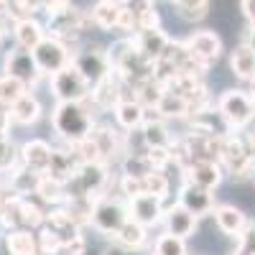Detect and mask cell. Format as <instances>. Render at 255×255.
Returning <instances> with one entry per match:
<instances>
[{
	"mask_svg": "<svg viewBox=\"0 0 255 255\" xmlns=\"http://www.w3.org/2000/svg\"><path fill=\"white\" fill-rule=\"evenodd\" d=\"M217 110L232 130H243L255 120V100L245 90H227L217 100Z\"/></svg>",
	"mask_w": 255,
	"mask_h": 255,
	"instance_id": "obj_4",
	"label": "cell"
},
{
	"mask_svg": "<svg viewBox=\"0 0 255 255\" xmlns=\"http://www.w3.org/2000/svg\"><path fill=\"white\" fill-rule=\"evenodd\" d=\"M220 166L225 168L227 174H232L235 179H250L253 168H255V158L250 153L248 138L227 133L222 138V148H220Z\"/></svg>",
	"mask_w": 255,
	"mask_h": 255,
	"instance_id": "obj_2",
	"label": "cell"
},
{
	"mask_svg": "<svg viewBox=\"0 0 255 255\" xmlns=\"http://www.w3.org/2000/svg\"><path fill=\"white\" fill-rule=\"evenodd\" d=\"M84 250H87V243H84V238H74L72 243H67L61 248V255H84Z\"/></svg>",
	"mask_w": 255,
	"mask_h": 255,
	"instance_id": "obj_45",
	"label": "cell"
},
{
	"mask_svg": "<svg viewBox=\"0 0 255 255\" xmlns=\"http://www.w3.org/2000/svg\"><path fill=\"white\" fill-rule=\"evenodd\" d=\"M153 113H158L163 120H181V118H189V102L181 95L166 90L161 102H158V108Z\"/></svg>",
	"mask_w": 255,
	"mask_h": 255,
	"instance_id": "obj_32",
	"label": "cell"
},
{
	"mask_svg": "<svg viewBox=\"0 0 255 255\" xmlns=\"http://www.w3.org/2000/svg\"><path fill=\"white\" fill-rule=\"evenodd\" d=\"M110 174L108 166L102 161L95 163H79L77 174L67 181V197H90V199H100L108 189Z\"/></svg>",
	"mask_w": 255,
	"mask_h": 255,
	"instance_id": "obj_3",
	"label": "cell"
},
{
	"mask_svg": "<svg viewBox=\"0 0 255 255\" xmlns=\"http://www.w3.org/2000/svg\"><path fill=\"white\" fill-rule=\"evenodd\" d=\"M67 8H72V0H44V10H46L49 15L64 13Z\"/></svg>",
	"mask_w": 255,
	"mask_h": 255,
	"instance_id": "obj_46",
	"label": "cell"
},
{
	"mask_svg": "<svg viewBox=\"0 0 255 255\" xmlns=\"http://www.w3.org/2000/svg\"><path fill=\"white\" fill-rule=\"evenodd\" d=\"M92 23L102 31H115L120 26V15H123V5L120 0H97L90 8Z\"/></svg>",
	"mask_w": 255,
	"mask_h": 255,
	"instance_id": "obj_27",
	"label": "cell"
},
{
	"mask_svg": "<svg viewBox=\"0 0 255 255\" xmlns=\"http://www.w3.org/2000/svg\"><path fill=\"white\" fill-rule=\"evenodd\" d=\"M153 255H186V245H184V238H176L171 232L161 235L153 245Z\"/></svg>",
	"mask_w": 255,
	"mask_h": 255,
	"instance_id": "obj_38",
	"label": "cell"
},
{
	"mask_svg": "<svg viewBox=\"0 0 255 255\" xmlns=\"http://www.w3.org/2000/svg\"><path fill=\"white\" fill-rule=\"evenodd\" d=\"M250 84H253V87H250V95H253V100H255V79H253Z\"/></svg>",
	"mask_w": 255,
	"mask_h": 255,
	"instance_id": "obj_52",
	"label": "cell"
},
{
	"mask_svg": "<svg viewBox=\"0 0 255 255\" xmlns=\"http://www.w3.org/2000/svg\"><path fill=\"white\" fill-rule=\"evenodd\" d=\"M10 120L18 123V125H33L38 118H41V102L36 95H31V90L23 95V97H18L13 105H10Z\"/></svg>",
	"mask_w": 255,
	"mask_h": 255,
	"instance_id": "obj_29",
	"label": "cell"
},
{
	"mask_svg": "<svg viewBox=\"0 0 255 255\" xmlns=\"http://www.w3.org/2000/svg\"><path fill=\"white\" fill-rule=\"evenodd\" d=\"M120 5H123V15H120V26H118V31H123L125 36L138 33L140 18H143L148 10H153V8H156L153 0H120Z\"/></svg>",
	"mask_w": 255,
	"mask_h": 255,
	"instance_id": "obj_22",
	"label": "cell"
},
{
	"mask_svg": "<svg viewBox=\"0 0 255 255\" xmlns=\"http://www.w3.org/2000/svg\"><path fill=\"white\" fill-rule=\"evenodd\" d=\"M33 56H36V64L38 69L44 72L46 77H51L54 72L64 69L67 64H72V54H69V46L64 44V41L54 38L46 33V38L41 41V44L33 49Z\"/></svg>",
	"mask_w": 255,
	"mask_h": 255,
	"instance_id": "obj_8",
	"label": "cell"
},
{
	"mask_svg": "<svg viewBox=\"0 0 255 255\" xmlns=\"http://www.w3.org/2000/svg\"><path fill=\"white\" fill-rule=\"evenodd\" d=\"M128 92H130V87H128V84L123 82V77L113 69L110 74H105L97 84H92L90 100H92L95 108H100V110H113Z\"/></svg>",
	"mask_w": 255,
	"mask_h": 255,
	"instance_id": "obj_9",
	"label": "cell"
},
{
	"mask_svg": "<svg viewBox=\"0 0 255 255\" xmlns=\"http://www.w3.org/2000/svg\"><path fill=\"white\" fill-rule=\"evenodd\" d=\"M28 90H31V87H28V84H23L20 79L3 74V77H0V105L10 108V105H13L18 97H23Z\"/></svg>",
	"mask_w": 255,
	"mask_h": 255,
	"instance_id": "obj_35",
	"label": "cell"
},
{
	"mask_svg": "<svg viewBox=\"0 0 255 255\" xmlns=\"http://www.w3.org/2000/svg\"><path fill=\"white\" fill-rule=\"evenodd\" d=\"M197 215H191V212L186 207H181L179 202L174 207H168L166 209V215H163V222H166V232H171V235L176 238H189V235H194V230H197Z\"/></svg>",
	"mask_w": 255,
	"mask_h": 255,
	"instance_id": "obj_19",
	"label": "cell"
},
{
	"mask_svg": "<svg viewBox=\"0 0 255 255\" xmlns=\"http://www.w3.org/2000/svg\"><path fill=\"white\" fill-rule=\"evenodd\" d=\"M163 92H166V87H163V84H161L156 77L145 79V82L138 84V87H133L135 100L143 105L145 110H156V108H158V102H161V97H163Z\"/></svg>",
	"mask_w": 255,
	"mask_h": 255,
	"instance_id": "obj_34",
	"label": "cell"
},
{
	"mask_svg": "<svg viewBox=\"0 0 255 255\" xmlns=\"http://www.w3.org/2000/svg\"><path fill=\"white\" fill-rule=\"evenodd\" d=\"M10 18V0H0V20Z\"/></svg>",
	"mask_w": 255,
	"mask_h": 255,
	"instance_id": "obj_50",
	"label": "cell"
},
{
	"mask_svg": "<svg viewBox=\"0 0 255 255\" xmlns=\"http://www.w3.org/2000/svg\"><path fill=\"white\" fill-rule=\"evenodd\" d=\"M113 113H115L118 125L123 128V130H128V133L138 130V128L143 125V120H145V115H148V110L135 100V95H125L113 108Z\"/></svg>",
	"mask_w": 255,
	"mask_h": 255,
	"instance_id": "obj_17",
	"label": "cell"
},
{
	"mask_svg": "<svg viewBox=\"0 0 255 255\" xmlns=\"http://www.w3.org/2000/svg\"><path fill=\"white\" fill-rule=\"evenodd\" d=\"M92 138L100 148V156H102V163H108L113 158H118L120 153H125V143L123 138L118 135V130H113L110 125H95L92 128Z\"/></svg>",
	"mask_w": 255,
	"mask_h": 255,
	"instance_id": "obj_25",
	"label": "cell"
},
{
	"mask_svg": "<svg viewBox=\"0 0 255 255\" xmlns=\"http://www.w3.org/2000/svg\"><path fill=\"white\" fill-rule=\"evenodd\" d=\"M10 110L5 108V105H0V133H8V128H10Z\"/></svg>",
	"mask_w": 255,
	"mask_h": 255,
	"instance_id": "obj_48",
	"label": "cell"
},
{
	"mask_svg": "<svg viewBox=\"0 0 255 255\" xmlns=\"http://www.w3.org/2000/svg\"><path fill=\"white\" fill-rule=\"evenodd\" d=\"M179 204L186 207L191 215L204 217V215H212V209H215V197H212L209 189L186 181L181 186V191H179Z\"/></svg>",
	"mask_w": 255,
	"mask_h": 255,
	"instance_id": "obj_14",
	"label": "cell"
},
{
	"mask_svg": "<svg viewBox=\"0 0 255 255\" xmlns=\"http://www.w3.org/2000/svg\"><path fill=\"white\" fill-rule=\"evenodd\" d=\"M235 255H255V222H248V227L240 232Z\"/></svg>",
	"mask_w": 255,
	"mask_h": 255,
	"instance_id": "obj_42",
	"label": "cell"
},
{
	"mask_svg": "<svg viewBox=\"0 0 255 255\" xmlns=\"http://www.w3.org/2000/svg\"><path fill=\"white\" fill-rule=\"evenodd\" d=\"M33 194L49 207H59V204H64V199H67V186H64L61 181H56V179H51L49 174H41L38 181H36Z\"/></svg>",
	"mask_w": 255,
	"mask_h": 255,
	"instance_id": "obj_31",
	"label": "cell"
},
{
	"mask_svg": "<svg viewBox=\"0 0 255 255\" xmlns=\"http://www.w3.org/2000/svg\"><path fill=\"white\" fill-rule=\"evenodd\" d=\"M44 10V0H10V18H31Z\"/></svg>",
	"mask_w": 255,
	"mask_h": 255,
	"instance_id": "obj_41",
	"label": "cell"
},
{
	"mask_svg": "<svg viewBox=\"0 0 255 255\" xmlns=\"http://www.w3.org/2000/svg\"><path fill=\"white\" fill-rule=\"evenodd\" d=\"M240 8H243V15L255 23V0H240Z\"/></svg>",
	"mask_w": 255,
	"mask_h": 255,
	"instance_id": "obj_47",
	"label": "cell"
},
{
	"mask_svg": "<svg viewBox=\"0 0 255 255\" xmlns=\"http://www.w3.org/2000/svg\"><path fill=\"white\" fill-rule=\"evenodd\" d=\"M207 5L209 0H176L179 15L186 20H202L207 15Z\"/></svg>",
	"mask_w": 255,
	"mask_h": 255,
	"instance_id": "obj_39",
	"label": "cell"
},
{
	"mask_svg": "<svg viewBox=\"0 0 255 255\" xmlns=\"http://www.w3.org/2000/svg\"><path fill=\"white\" fill-rule=\"evenodd\" d=\"M0 41H3V28H0Z\"/></svg>",
	"mask_w": 255,
	"mask_h": 255,
	"instance_id": "obj_54",
	"label": "cell"
},
{
	"mask_svg": "<svg viewBox=\"0 0 255 255\" xmlns=\"http://www.w3.org/2000/svg\"><path fill=\"white\" fill-rule=\"evenodd\" d=\"M171 3H176V0H171Z\"/></svg>",
	"mask_w": 255,
	"mask_h": 255,
	"instance_id": "obj_55",
	"label": "cell"
},
{
	"mask_svg": "<svg viewBox=\"0 0 255 255\" xmlns=\"http://www.w3.org/2000/svg\"><path fill=\"white\" fill-rule=\"evenodd\" d=\"M120 191H123L128 199L143 194V181H140V176H128V174H123V176H120Z\"/></svg>",
	"mask_w": 255,
	"mask_h": 255,
	"instance_id": "obj_44",
	"label": "cell"
},
{
	"mask_svg": "<svg viewBox=\"0 0 255 255\" xmlns=\"http://www.w3.org/2000/svg\"><path fill=\"white\" fill-rule=\"evenodd\" d=\"M51 153H54V148L46 140H28L20 148V163L36 174H46V168L51 163Z\"/></svg>",
	"mask_w": 255,
	"mask_h": 255,
	"instance_id": "obj_20",
	"label": "cell"
},
{
	"mask_svg": "<svg viewBox=\"0 0 255 255\" xmlns=\"http://www.w3.org/2000/svg\"><path fill=\"white\" fill-rule=\"evenodd\" d=\"M143 181V194H156V197H166L168 194V179L161 168H153V171H148L145 176H140Z\"/></svg>",
	"mask_w": 255,
	"mask_h": 255,
	"instance_id": "obj_37",
	"label": "cell"
},
{
	"mask_svg": "<svg viewBox=\"0 0 255 255\" xmlns=\"http://www.w3.org/2000/svg\"><path fill=\"white\" fill-rule=\"evenodd\" d=\"M145 225H140V222H135L133 217L128 220L118 232H115V243L118 245H123V248H133V250H140L143 245H145Z\"/></svg>",
	"mask_w": 255,
	"mask_h": 255,
	"instance_id": "obj_33",
	"label": "cell"
},
{
	"mask_svg": "<svg viewBox=\"0 0 255 255\" xmlns=\"http://www.w3.org/2000/svg\"><path fill=\"white\" fill-rule=\"evenodd\" d=\"M186 46H189L191 56L207 69H209V64H215L222 54V41L215 31H194L186 38Z\"/></svg>",
	"mask_w": 255,
	"mask_h": 255,
	"instance_id": "obj_12",
	"label": "cell"
},
{
	"mask_svg": "<svg viewBox=\"0 0 255 255\" xmlns=\"http://www.w3.org/2000/svg\"><path fill=\"white\" fill-rule=\"evenodd\" d=\"M13 36H15V44L23 46V49H36L41 41L46 38V28L38 23V20L31 18H15L13 20Z\"/></svg>",
	"mask_w": 255,
	"mask_h": 255,
	"instance_id": "obj_26",
	"label": "cell"
},
{
	"mask_svg": "<svg viewBox=\"0 0 255 255\" xmlns=\"http://www.w3.org/2000/svg\"><path fill=\"white\" fill-rule=\"evenodd\" d=\"M105 255H140V250H133V248H123V245H118L115 250H108Z\"/></svg>",
	"mask_w": 255,
	"mask_h": 255,
	"instance_id": "obj_49",
	"label": "cell"
},
{
	"mask_svg": "<svg viewBox=\"0 0 255 255\" xmlns=\"http://www.w3.org/2000/svg\"><path fill=\"white\" fill-rule=\"evenodd\" d=\"M153 113V110H151ZM138 135H140V143L143 148H171L174 145V135L168 133V128H166V120L156 113L153 118H148L143 120V125L138 128Z\"/></svg>",
	"mask_w": 255,
	"mask_h": 255,
	"instance_id": "obj_15",
	"label": "cell"
},
{
	"mask_svg": "<svg viewBox=\"0 0 255 255\" xmlns=\"http://www.w3.org/2000/svg\"><path fill=\"white\" fill-rule=\"evenodd\" d=\"M10 166H15L13 156V140L8 133H0V171H8Z\"/></svg>",
	"mask_w": 255,
	"mask_h": 255,
	"instance_id": "obj_43",
	"label": "cell"
},
{
	"mask_svg": "<svg viewBox=\"0 0 255 255\" xmlns=\"http://www.w3.org/2000/svg\"><path fill=\"white\" fill-rule=\"evenodd\" d=\"M77 168H79V161H77V156L72 153V148L67 145V148H54L51 163H49V168H46V174L67 186V181L77 174Z\"/></svg>",
	"mask_w": 255,
	"mask_h": 255,
	"instance_id": "obj_23",
	"label": "cell"
},
{
	"mask_svg": "<svg viewBox=\"0 0 255 255\" xmlns=\"http://www.w3.org/2000/svg\"><path fill=\"white\" fill-rule=\"evenodd\" d=\"M212 215H215L217 227L225 232V235H230V238H240V232L248 227L245 215H243L235 204H215Z\"/></svg>",
	"mask_w": 255,
	"mask_h": 255,
	"instance_id": "obj_24",
	"label": "cell"
},
{
	"mask_svg": "<svg viewBox=\"0 0 255 255\" xmlns=\"http://www.w3.org/2000/svg\"><path fill=\"white\" fill-rule=\"evenodd\" d=\"M92 23V15L90 10H79V8H67L64 13H56V15H49V36L64 41V44H69V41H77L84 31H87Z\"/></svg>",
	"mask_w": 255,
	"mask_h": 255,
	"instance_id": "obj_7",
	"label": "cell"
},
{
	"mask_svg": "<svg viewBox=\"0 0 255 255\" xmlns=\"http://www.w3.org/2000/svg\"><path fill=\"white\" fill-rule=\"evenodd\" d=\"M51 128L64 143H77L92 135L95 120L84 102H56L51 110Z\"/></svg>",
	"mask_w": 255,
	"mask_h": 255,
	"instance_id": "obj_1",
	"label": "cell"
},
{
	"mask_svg": "<svg viewBox=\"0 0 255 255\" xmlns=\"http://www.w3.org/2000/svg\"><path fill=\"white\" fill-rule=\"evenodd\" d=\"M128 209H130V217L145 227H153L163 220V199L156 194H138L133 199H128Z\"/></svg>",
	"mask_w": 255,
	"mask_h": 255,
	"instance_id": "obj_13",
	"label": "cell"
},
{
	"mask_svg": "<svg viewBox=\"0 0 255 255\" xmlns=\"http://www.w3.org/2000/svg\"><path fill=\"white\" fill-rule=\"evenodd\" d=\"M133 41H135V46H138V51L148 59V61H158L161 56H163V51H166V46H168V38L163 31H161V26L158 28H145V31H138V33H133Z\"/></svg>",
	"mask_w": 255,
	"mask_h": 255,
	"instance_id": "obj_18",
	"label": "cell"
},
{
	"mask_svg": "<svg viewBox=\"0 0 255 255\" xmlns=\"http://www.w3.org/2000/svg\"><path fill=\"white\" fill-rule=\"evenodd\" d=\"M36 238H38V255H59L61 253V240L44 225L36 230Z\"/></svg>",
	"mask_w": 255,
	"mask_h": 255,
	"instance_id": "obj_40",
	"label": "cell"
},
{
	"mask_svg": "<svg viewBox=\"0 0 255 255\" xmlns=\"http://www.w3.org/2000/svg\"><path fill=\"white\" fill-rule=\"evenodd\" d=\"M44 227L51 230L54 235L61 240V248L67 245V243H72L74 238H79V230H82V227L67 215V209H64V207L49 209V215H46V220H44Z\"/></svg>",
	"mask_w": 255,
	"mask_h": 255,
	"instance_id": "obj_21",
	"label": "cell"
},
{
	"mask_svg": "<svg viewBox=\"0 0 255 255\" xmlns=\"http://www.w3.org/2000/svg\"><path fill=\"white\" fill-rule=\"evenodd\" d=\"M5 250L8 255H38V238L28 227L8 230L5 235Z\"/></svg>",
	"mask_w": 255,
	"mask_h": 255,
	"instance_id": "obj_28",
	"label": "cell"
},
{
	"mask_svg": "<svg viewBox=\"0 0 255 255\" xmlns=\"http://www.w3.org/2000/svg\"><path fill=\"white\" fill-rule=\"evenodd\" d=\"M49 84H51V95L56 97V102H87L90 100V82L84 79L74 64H67L64 69L54 72L49 77Z\"/></svg>",
	"mask_w": 255,
	"mask_h": 255,
	"instance_id": "obj_5",
	"label": "cell"
},
{
	"mask_svg": "<svg viewBox=\"0 0 255 255\" xmlns=\"http://www.w3.org/2000/svg\"><path fill=\"white\" fill-rule=\"evenodd\" d=\"M72 64L77 67V72L92 84H97L105 74L113 72V64H110V56L108 51H100V49H84V51H77L72 56Z\"/></svg>",
	"mask_w": 255,
	"mask_h": 255,
	"instance_id": "obj_11",
	"label": "cell"
},
{
	"mask_svg": "<svg viewBox=\"0 0 255 255\" xmlns=\"http://www.w3.org/2000/svg\"><path fill=\"white\" fill-rule=\"evenodd\" d=\"M128 220H130V209H128L120 199L108 197V194H102L100 199H95L90 225H92L97 232H102V235L113 238Z\"/></svg>",
	"mask_w": 255,
	"mask_h": 255,
	"instance_id": "obj_6",
	"label": "cell"
},
{
	"mask_svg": "<svg viewBox=\"0 0 255 255\" xmlns=\"http://www.w3.org/2000/svg\"><path fill=\"white\" fill-rule=\"evenodd\" d=\"M184 174H186V181L215 191L222 184L225 168L220 166V161H194L189 168H184Z\"/></svg>",
	"mask_w": 255,
	"mask_h": 255,
	"instance_id": "obj_16",
	"label": "cell"
},
{
	"mask_svg": "<svg viewBox=\"0 0 255 255\" xmlns=\"http://www.w3.org/2000/svg\"><path fill=\"white\" fill-rule=\"evenodd\" d=\"M5 74L20 79L23 84H28V87H33V84L44 77V72H41L38 64H36L33 51L23 49V46H15L13 51H8V56H5Z\"/></svg>",
	"mask_w": 255,
	"mask_h": 255,
	"instance_id": "obj_10",
	"label": "cell"
},
{
	"mask_svg": "<svg viewBox=\"0 0 255 255\" xmlns=\"http://www.w3.org/2000/svg\"><path fill=\"white\" fill-rule=\"evenodd\" d=\"M67 145L72 148V153L77 156L79 163H95V161H102L100 148H97V143H95L92 135L82 138V140H77V143H67Z\"/></svg>",
	"mask_w": 255,
	"mask_h": 255,
	"instance_id": "obj_36",
	"label": "cell"
},
{
	"mask_svg": "<svg viewBox=\"0 0 255 255\" xmlns=\"http://www.w3.org/2000/svg\"><path fill=\"white\" fill-rule=\"evenodd\" d=\"M250 181H253V184H255V168H253V174H250Z\"/></svg>",
	"mask_w": 255,
	"mask_h": 255,
	"instance_id": "obj_53",
	"label": "cell"
},
{
	"mask_svg": "<svg viewBox=\"0 0 255 255\" xmlns=\"http://www.w3.org/2000/svg\"><path fill=\"white\" fill-rule=\"evenodd\" d=\"M230 67H232V74L238 79L253 82L255 79V49L248 46V44H240L230 54Z\"/></svg>",
	"mask_w": 255,
	"mask_h": 255,
	"instance_id": "obj_30",
	"label": "cell"
},
{
	"mask_svg": "<svg viewBox=\"0 0 255 255\" xmlns=\"http://www.w3.org/2000/svg\"><path fill=\"white\" fill-rule=\"evenodd\" d=\"M245 44L255 49V23H250V31H248V38H245Z\"/></svg>",
	"mask_w": 255,
	"mask_h": 255,
	"instance_id": "obj_51",
	"label": "cell"
}]
</instances>
